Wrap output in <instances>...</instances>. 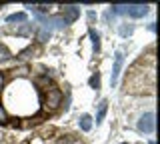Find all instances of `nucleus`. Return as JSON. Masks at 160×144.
Instances as JSON below:
<instances>
[{"label":"nucleus","mask_w":160,"mask_h":144,"mask_svg":"<svg viewBox=\"0 0 160 144\" xmlns=\"http://www.w3.org/2000/svg\"><path fill=\"white\" fill-rule=\"evenodd\" d=\"M2 86H4V74L0 72V90H2Z\"/></svg>","instance_id":"f3484780"},{"label":"nucleus","mask_w":160,"mask_h":144,"mask_svg":"<svg viewBox=\"0 0 160 144\" xmlns=\"http://www.w3.org/2000/svg\"><path fill=\"white\" fill-rule=\"evenodd\" d=\"M124 144H126V142H124Z\"/></svg>","instance_id":"6ab92c4d"},{"label":"nucleus","mask_w":160,"mask_h":144,"mask_svg":"<svg viewBox=\"0 0 160 144\" xmlns=\"http://www.w3.org/2000/svg\"><path fill=\"white\" fill-rule=\"evenodd\" d=\"M106 108H108V102H106V100H102V102H100V106H98V114H96V124H100V122H102L104 114H106Z\"/></svg>","instance_id":"1a4fd4ad"},{"label":"nucleus","mask_w":160,"mask_h":144,"mask_svg":"<svg viewBox=\"0 0 160 144\" xmlns=\"http://www.w3.org/2000/svg\"><path fill=\"white\" fill-rule=\"evenodd\" d=\"M80 128H82L84 132H88L90 128H92V118H90L88 114H82V116H80Z\"/></svg>","instance_id":"6e6552de"},{"label":"nucleus","mask_w":160,"mask_h":144,"mask_svg":"<svg viewBox=\"0 0 160 144\" xmlns=\"http://www.w3.org/2000/svg\"><path fill=\"white\" fill-rule=\"evenodd\" d=\"M138 130L144 134H152L154 132V112H146L140 116L138 120Z\"/></svg>","instance_id":"20e7f679"},{"label":"nucleus","mask_w":160,"mask_h":144,"mask_svg":"<svg viewBox=\"0 0 160 144\" xmlns=\"http://www.w3.org/2000/svg\"><path fill=\"white\" fill-rule=\"evenodd\" d=\"M88 82H90V86H92L94 90H98V88H100V74H98V72H96V74H92Z\"/></svg>","instance_id":"9b49d317"},{"label":"nucleus","mask_w":160,"mask_h":144,"mask_svg":"<svg viewBox=\"0 0 160 144\" xmlns=\"http://www.w3.org/2000/svg\"><path fill=\"white\" fill-rule=\"evenodd\" d=\"M48 38H50V32L48 30H38V40L40 42H46Z\"/></svg>","instance_id":"2eb2a0df"},{"label":"nucleus","mask_w":160,"mask_h":144,"mask_svg":"<svg viewBox=\"0 0 160 144\" xmlns=\"http://www.w3.org/2000/svg\"><path fill=\"white\" fill-rule=\"evenodd\" d=\"M60 144H80V142H76V140H74V142H60Z\"/></svg>","instance_id":"a211bd4d"},{"label":"nucleus","mask_w":160,"mask_h":144,"mask_svg":"<svg viewBox=\"0 0 160 144\" xmlns=\"http://www.w3.org/2000/svg\"><path fill=\"white\" fill-rule=\"evenodd\" d=\"M62 16L66 18V22L70 24V22H74L80 16V8L78 6H72V4H70V6H62Z\"/></svg>","instance_id":"423d86ee"},{"label":"nucleus","mask_w":160,"mask_h":144,"mask_svg":"<svg viewBox=\"0 0 160 144\" xmlns=\"http://www.w3.org/2000/svg\"><path fill=\"white\" fill-rule=\"evenodd\" d=\"M132 30H134L132 24H130V26H120V36H130V34H132Z\"/></svg>","instance_id":"ddd939ff"},{"label":"nucleus","mask_w":160,"mask_h":144,"mask_svg":"<svg viewBox=\"0 0 160 144\" xmlns=\"http://www.w3.org/2000/svg\"><path fill=\"white\" fill-rule=\"evenodd\" d=\"M122 62H124V56H122V52H116V54H114L112 76H110V84H112V86L118 82V74H120V68H122Z\"/></svg>","instance_id":"39448f33"},{"label":"nucleus","mask_w":160,"mask_h":144,"mask_svg":"<svg viewBox=\"0 0 160 144\" xmlns=\"http://www.w3.org/2000/svg\"><path fill=\"white\" fill-rule=\"evenodd\" d=\"M6 22H26V14L24 12H18V14H10V16L6 18Z\"/></svg>","instance_id":"9d476101"},{"label":"nucleus","mask_w":160,"mask_h":144,"mask_svg":"<svg viewBox=\"0 0 160 144\" xmlns=\"http://www.w3.org/2000/svg\"><path fill=\"white\" fill-rule=\"evenodd\" d=\"M36 18H38V20L42 22L46 28H50V26H54V28H64V26H68V22H66V18H64V16H42V14H36Z\"/></svg>","instance_id":"7ed1b4c3"},{"label":"nucleus","mask_w":160,"mask_h":144,"mask_svg":"<svg viewBox=\"0 0 160 144\" xmlns=\"http://www.w3.org/2000/svg\"><path fill=\"white\" fill-rule=\"evenodd\" d=\"M110 12L112 14H128L132 18H142L148 14V6L146 4H112Z\"/></svg>","instance_id":"f257e3e1"},{"label":"nucleus","mask_w":160,"mask_h":144,"mask_svg":"<svg viewBox=\"0 0 160 144\" xmlns=\"http://www.w3.org/2000/svg\"><path fill=\"white\" fill-rule=\"evenodd\" d=\"M90 38H92V46H94V52H100V34L94 30V28H90Z\"/></svg>","instance_id":"0eeeda50"},{"label":"nucleus","mask_w":160,"mask_h":144,"mask_svg":"<svg viewBox=\"0 0 160 144\" xmlns=\"http://www.w3.org/2000/svg\"><path fill=\"white\" fill-rule=\"evenodd\" d=\"M60 100H62V92H60L58 88H48L46 94H44V106H46L48 110H54L60 104Z\"/></svg>","instance_id":"f03ea898"},{"label":"nucleus","mask_w":160,"mask_h":144,"mask_svg":"<svg viewBox=\"0 0 160 144\" xmlns=\"http://www.w3.org/2000/svg\"><path fill=\"white\" fill-rule=\"evenodd\" d=\"M16 32H18V34H30V26L26 24L24 28H20V30H16Z\"/></svg>","instance_id":"dca6fc26"},{"label":"nucleus","mask_w":160,"mask_h":144,"mask_svg":"<svg viewBox=\"0 0 160 144\" xmlns=\"http://www.w3.org/2000/svg\"><path fill=\"white\" fill-rule=\"evenodd\" d=\"M10 58V50L6 46H4V44H0V62H4V60H8Z\"/></svg>","instance_id":"f8f14e48"},{"label":"nucleus","mask_w":160,"mask_h":144,"mask_svg":"<svg viewBox=\"0 0 160 144\" xmlns=\"http://www.w3.org/2000/svg\"><path fill=\"white\" fill-rule=\"evenodd\" d=\"M8 122V112L4 110V106L0 104V124H6Z\"/></svg>","instance_id":"4468645a"}]
</instances>
